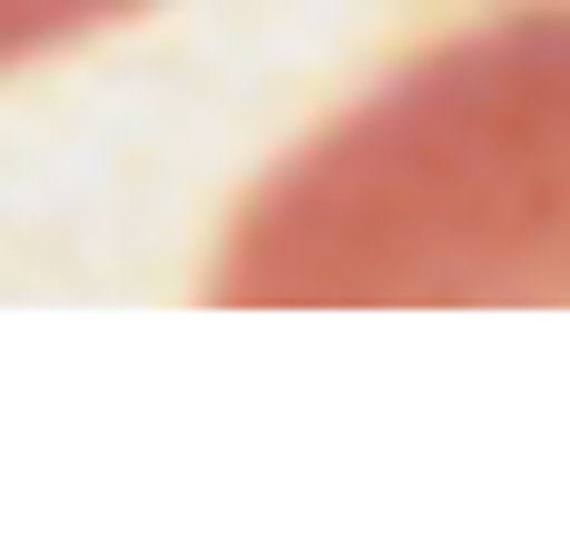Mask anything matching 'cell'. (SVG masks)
I'll return each instance as SVG.
<instances>
[{
    "label": "cell",
    "mask_w": 570,
    "mask_h": 550,
    "mask_svg": "<svg viewBox=\"0 0 570 550\" xmlns=\"http://www.w3.org/2000/svg\"><path fill=\"white\" fill-rule=\"evenodd\" d=\"M110 10H130V0H0V60L50 50V40H70V30L110 20Z\"/></svg>",
    "instance_id": "6da1fadb"
}]
</instances>
